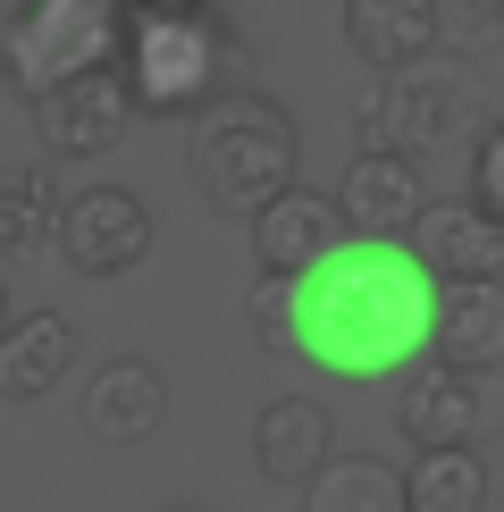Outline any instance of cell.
I'll list each match as a JSON object with an SVG mask.
<instances>
[{
  "instance_id": "4fadbf2b",
  "label": "cell",
  "mask_w": 504,
  "mask_h": 512,
  "mask_svg": "<svg viewBox=\"0 0 504 512\" xmlns=\"http://www.w3.org/2000/svg\"><path fill=\"white\" fill-rule=\"evenodd\" d=\"M328 454H336L328 403H311V395H269L261 412H252V471H261V479L303 487Z\"/></svg>"
},
{
  "instance_id": "ba28073f",
  "label": "cell",
  "mask_w": 504,
  "mask_h": 512,
  "mask_svg": "<svg viewBox=\"0 0 504 512\" xmlns=\"http://www.w3.org/2000/svg\"><path fill=\"white\" fill-rule=\"evenodd\" d=\"M336 227L345 236H387V244H404V227L429 210V177H420V160L404 152H353L345 160V177H336Z\"/></svg>"
},
{
  "instance_id": "3957f363",
  "label": "cell",
  "mask_w": 504,
  "mask_h": 512,
  "mask_svg": "<svg viewBox=\"0 0 504 512\" xmlns=\"http://www.w3.org/2000/svg\"><path fill=\"white\" fill-rule=\"evenodd\" d=\"M244 68V42L219 26V9H185V17H118V84L135 110H185L194 118L210 93H227Z\"/></svg>"
},
{
  "instance_id": "9c48e42d",
  "label": "cell",
  "mask_w": 504,
  "mask_h": 512,
  "mask_svg": "<svg viewBox=\"0 0 504 512\" xmlns=\"http://www.w3.org/2000/svg\"><path fill=\"white\" fill-rule=\"evenodd\" d=\"M404 252L437 286H504V219H488L471 202H429L404 227Z\"/></svg>"
},
{
  "instance_id": "5b68a950",
  "label": "cell",
  "mask_w": 504,
  "mask_h": 512,
  "mask_svg": "<svg viewBox=\"0 0 504 512\" xmlns=\"http://www.w3.org/2000/svg\"><path fill=\"white\" fill-rule=\"evenodd\" d=\"M118 0H17L9 26H0V68H9V93L34 101L68 76L118 68Z\"/></svg>"
},
{
  "instance_id": "30bf717a",
  "label": "cell",
  "mask_w": 504,
  "mask_h": 512,
  "mask_svg": "<svg viewBox=\"0 0 504 512\" xmlns=\"http://www.w3.org/2000/svg\"><path fill=\"white\" fill-rule=\"evenodd\" d=\"M93 445H152L168 429V378L143 353H110L101 370H84V403H76Z\"/></svg>"
},
{
  "instance_id": "5bb4252c",
  "label": "cell",
  "mask_w": 504,
  "mask_h": 512,
  "mask_svg": "<svg viewBox=\"0 0 504 512\" xmlns=\"http://www.w3.org/2000/svg\"><path fill=\"white\" fill-rule=\"evenodd\" d=\"M336 236L345 227H336L328 194H311V185H286V194H269L252 210V261H261V277H303Z\"/></svg>"
},
{
  "instance_id": "44dd1931",
  "label": "cell",
  "mask_w": 504,
  "mask_h": 512,
  "mask_svg": "<svg viewBox=\"0 0 504 512\" xmlns=\"http://www.w3.org/2000/svg\"><path fill=\"white\" fill-rule=\"evenodd\" d=\"M504 126H479V152H471V210H488V219H504Z\"/></svg>"
},
{
  "instance_id": "603a6c76",
  "label": "cell",
  "mask_w": 504,
  "mask_h": 512,
  "mask_svg": "<svg viewBox=\"0 0 504 512\" xmlns=\"http://www.w3.org/2000/svg\"><path fill=\"white\" fill-rule=\"evenodd\" d=\"M9 319H17V311H9V286H0V328H9Z\"/></svg>"
},
{
  "instance_id": "8992f818",
  "label": "cell",
  "mask_w": 504,
  "mask_h": 512,
  "mask_svg": "<svg viewBox=\"0 0 504 512\" xmlns=\"http://www.w3.org/2000/svg\"><path fill=\"white\" fill-rule=\"evenodd\" d=\"M51 244L68 252L76 277H126L152 252V210H143L135 185L93 177V185H76V194L51 210Z\"/></svg>"
},
{
  "instance_id": "6da1fadb",
  "label": "cell",
  "mask_w": 504,
  "mask_h": 512,
  "mask_svg": "<svg viewBox=\"0 0 504 512\" xmlns=\"http://www.w3.org/2000/svg\"><path fill=\"white\" fill-rule=\"evenodd\" d=\"M437 277L387 236H336L303 277H286V353L328 378H387L429 353Z\"/></svg>"
},
{
  "instance_id": "e0dca14e",
  "label": "cell",
  "mask_w": 504,
  "mask_h": 512,
  "mask_svg": "<svg viewBox=\"0 0 504 512\" xmlns=\"http://www.w3.org/2000/svg\"><path fill=\"white\" fill-rule=\"evenodd\" d=\"M294 496H303V512H404V479L378 454H328Z\"/></svg>"
},
{
  "instance_id": "d6986e66",
  "label": "cell",
  "mask_w": 504,
  "mask_h": 512,
  "mask_svg": "<svg viewBox=\"0 0 504 512\" xmlns=\"http://www.w3.org/2000/svg\"><path fill=\"white\" fill-rule=\"evenodd\" d=\"M51 210H59L51 177L42 168H9L0 177V261H34L51 244Z\"/></svg>"
},
{
  "instance_id": "7a4b0ae2",
  "label": "cell",
  "mask_w": 504,
  "mask_h": 512,
  "mask_svg": "<svg viewBox=\"0 0 504 512\" xmlns=\"http://www.w3.org/2000/svg\"><path fill=\"white\" fill-rule=\"evenodd\" d=\"M185 177L219 219H252L269 194L294 185V118L252 84L210 93L185 126Z\"/></svg>"
},
{
  "instance_id": "277c9868",
  "label": "cell",
  "mask_w": 504,
  "mask_h": 512,
  "mask_svg": "<svg viewBox=\"0 0 504 512\" xmlns=\"http://www.w3.org/2000/svg\"><path fill=\"white\" fill-rule=\"evenodd\" d=\"M488 110H479V84L462 59H420V68H395V76H370L353 93V135L362 152H437L454 135H479Z\"/></svg>"
},
{
  "instance_id": "7c38bea8",
  "label": "cell",
  "mask_w": 504,
  "mask_h": 512,
  "mask_svg": "<svg viewBox=\"0 0 504 512\" xmlns=\"http://www.w3.org/2000/svg\"><path fill=\"white\" fill-rule=\"evenodd\" d=\"M429 361L462 378L504 370V286H437L429 303Z\"/></svg>"
},
{
  "instance_id": "8fae6325",
  "label": "cell",
  "mask_w": 504,
  "mask_h": 512,
  "mask_svg": "<svg viewBox=\"0 0 504 512\" xmlns=\"http://www.w3.org/2000/svg\"><path fill=\"white\" fill-rule=\"evenodd\" d=\"M479 378H462L446 370V361H429L420 353L412 361V378H404V395H395V429L412 437V454H437V445H471L479 437Z\"/></svg>"
},
{
  "instance_id": "2e32d148",
  "label": "cell",
  "mask_w": 504,
  "mask_h": 512,
  "mask_svg": "<svg viewBox=\"0 0 504 512\" xmlns=\"http://www.w3.org/2000/svg\"><path fill=\"white\" fill-rule=\"evenodd\" d=\"M68 361H76L68 311H26V319H9V328H0V403H42L59 378H68Z\"/></svg>"
},
{
  "instance_id": "7402d4cb",
  "label": "cell",
  "mask_w": 504,
  "mask_h": 512,
  "mask_svg": "<svg viewBox=\"0 0 504 512\" xmlns=\"http://www.w3.org/2000/svg\"><path fill=\"white\" fill-rule=\"evenodd\" d=\"M135 9H152V17H185V9H210V0H135Z\"/></svg>"
},
{
  "instance_id": "ffe728a7",
  "label": "cell",
  "mask_w": 504,
  "mask_h": 512,
  "mask_svg": "<svg viewBox=\"0 0 504 512\" xmlns=\"http://www.w3.org/2000/svg\"><path fill=\"white\" fill-rule=\"evenodd\" d=\"M244 328H252V345H261V353H286V277H252Z\"/></svg>"
},
{
  "instance_id": "52a82bcc",
  "label": "cell",
  "mask_w": 504,
  "mask_h": 512,
  "mask_svg": "<svg viewBox=\"0 0 504 512\" xmlns=\"http://www.w3.org/2000/svg\"><path fill=\"white\" fill-rule=\"evenodd\" d=\"M26 110H34V135H42L51 160H101V152H118L126 126H135V101H126L118 68L68 76V84H51V93H34Z\"/></svg>"
},
{
  "instance_id": "9a60e30c",
  "label": "cell",
  "mask_w": 504,
  "mask_h": 512,
  "mask_svg": "<svg viewBox=\"0 0 504 512\" xmlns=\"http://www.w3.org/2000/svg\"><path fill=\"white\" fill-rule=\"evenodd\" d=\"M345 51L370 76L437 59V0H345Z\"/></svg>"
},
{
  "instance_id": "cb8c5ba5",
  "label": "cell",
  "mask_w": 504,
  "mask_h": 512,
  "mask_svg": "<svg viewBox=\"0 0 504 512\" xmlns=\"http://www.w3.org/2000/svg\"><path fill=\"white\" fill-rule=\"evenodd\" d=\"M118 9H126V0H118Z\"/></svg>"
},
{
  "instance_id": "ac0fdd59",
  "label": "cell",
  "mask_w": 504,
  "mask_h": 512,
  "mask_svg": "<svg viewBox=\"0 0 504 512\" xmlns=\"http://www.w3.org/2000/svg\"><path fill=\"white\" fill-rule=\"evenodd\" d=\"M404 479V512H488V462L471 445H437V454H412Z\"/></svg>"
}]
</instances>
